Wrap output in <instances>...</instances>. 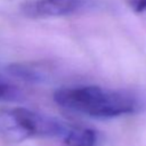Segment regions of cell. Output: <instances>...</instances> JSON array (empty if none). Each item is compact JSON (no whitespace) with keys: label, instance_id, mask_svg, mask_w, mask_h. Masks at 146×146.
Listing matches in <instances>:
<instances>
[{"label":"cell","instance_id":"obj_1","mask_svg":"<svg viewBox=\"0 0 146 146\" xmlns=\"http://www.w3.org/2000/svg\"><path fill=\"white\" fill-rule=\"evenodd\" d=\"M57 105L96 119H113L135 114L143 107L140 99L127 90L99 86H71L54 92Z\"/></svg>","mask_w":146,"mask_h":146},{"label":"cell","instance_id":"obj_2","mask_svg":"<svg viewBox=\"0 0 146 146\" xmlns=\"http://www.w3.org/2000/svg\"><path fill=\"white\" fill-rule=\"evenodd\" d=\"M67 132L58 120L24 107L0 110V138L7 143H22L32 137L58 136Z\"/></svg>","mask_w":146,"mask_h":146},{"label":"cell","instance_id":"obj_3","mask_svg":"<svg viewBox=\"0 0 146 146\" xmlns=\"http://www.w3.org/2000/svg\"><path fill=\"white\" fill-rule=\"evenodd\" d=\"M88 0H26L21 3V13L29 18H54L83 9Z\"/></svg>","mask_w":146,"mask_h":146},{"label":"cell","instance_id":"obj_4","mask_svg":"<svg viewBox=\"0 0 146 146\" xmlns=\"http://www.w3.org/2000/svg\"><path fill=\"white\" fill-rule=\"evenodd\" d=\"M66 146H100V139L94 129L76 128L65 133Z\"/></svg>","mask_w":146,"mask_h":146},{"label":"cell","instance_id":"obj_5","mask_svg":"<svg viewBox=\"0 0 146 146\" xmlns=\"http://www.w3.org/2000/svg\"><path fill=\"white\" fill-rule=\"evenodd\" d=\"M11 75L27 81H39L46 75V67L41 63H15L8 66Z\"/></svg>","mask_w":146,"mask_h":146},{"label":"cell","instance_id":"obj_6","mask_svg":"<svg viewBox=\"0 0 146 146\" xmlns=\"http://www.w3.org/2000/svg\"><path fill=\"white\" fill-rule=\"evenodd\" d=\"M127 5L136 14L146 13V0H127Z\"/></svg>","mask_w":146,"mask_h":146},{"label":"cell","instance_id":"obj_7","mask_svg":"<svg viewBox=\"0 0 146 146\" xmlns=\"http://www.w3.org/2000/svg\"><path fill=\"white\" fill-rule=\"evenodd\" d=\"M10 90H11L10 84L2 76H0V99L6 98L10 94Z\"/></svg>","mask_w":146,"mask_h":146}]
</instances>
